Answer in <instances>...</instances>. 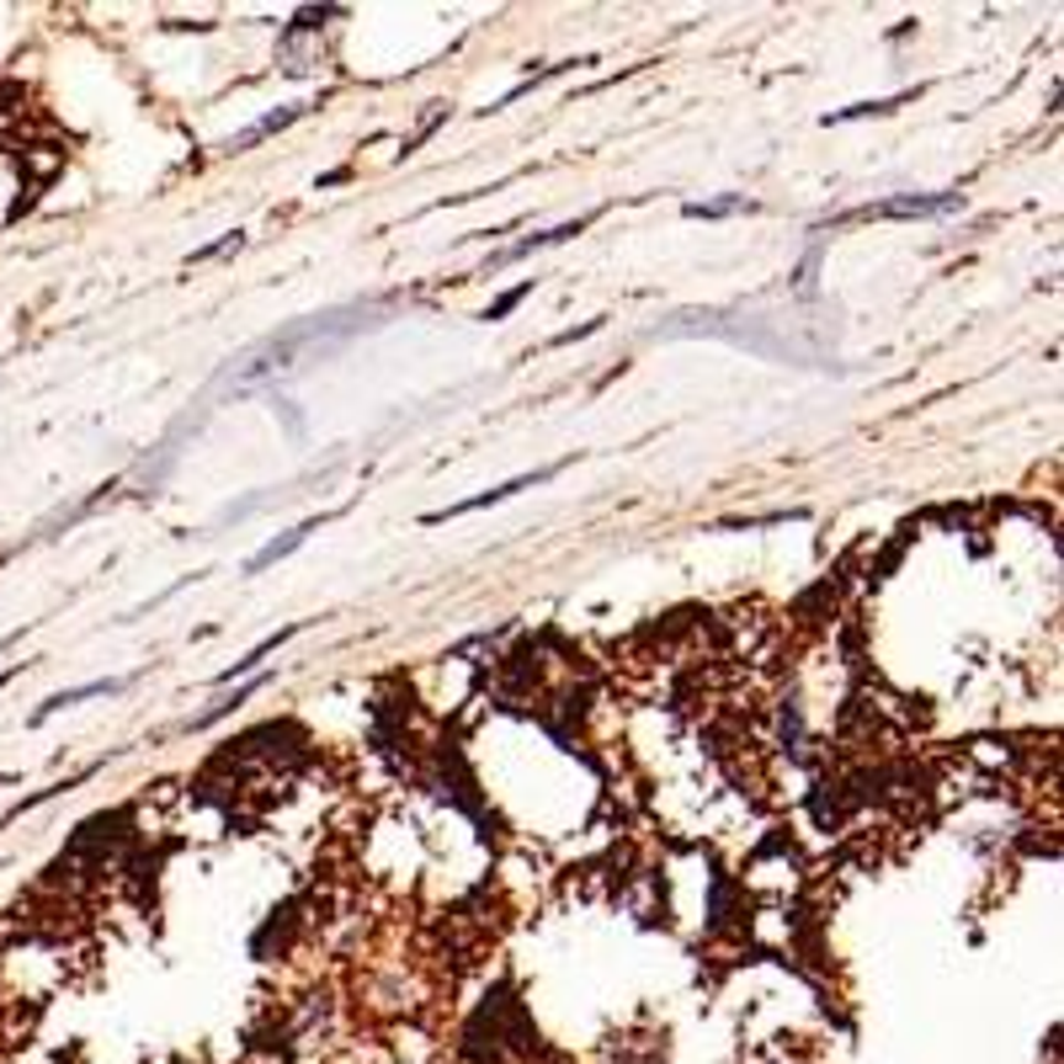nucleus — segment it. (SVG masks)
<instances>
[{
	"label": "nucleus",
	"mask_w": 1064,
	"mask_h": 1064,
	"mask_svg": "<svg viewBox=\"0 0 1064 1064\" xmlns=\"http://www.w3.org/2000/svg\"><path fill=\"white\" fill-rule=\"evenodd\" d=\"M964 203L958 192H943V197H921V192H905V197H889V203H862V208L841 213L836 224H857V218H937V213H953Z\"/></svg>",
	"instance_id": "obj_1"
},
{
	"label": "nucleus",
	"mask_w": 1064,
	"mask_h": 1064,
	"mask_svg": "<svg viewBox=\"0 0 1064 1064\" xmlns=\"http://www.w3.org/2000/svg\"><path fill=\"white\" fill-rule=\"evenodd\" d=\"M565 463H548V469H538V474H522V480H512V485H495L485 490V495H474V501H458V506H448V512H431L426 517V527H437V522H453V517H469V512H485V506H501V501H512L517 490H533V485H544V480H554Z\"/></svg>",
	"instance_id": "obj_2"
},
{
	"label": "nucleus",
	"mask_w": 1064,
	"mask_h": 1064,
	"mask_svg": "<svg viewBox=\"0 0 1064 1064\" xmlns=\"http://www.w3.org/2000/svg\"><path fill=\"white\" fill-rule=\"evenodd\" d=\"M293 634H304V623H288V628H277V634H267V638H261V644H256V649H245V660H235V666H229V670H218V676H213V687H229L235 676H250V670L261 666V660H267L272 649H282V644H288V638H293Z\"/></svg>",
	"instance_id": "obj_3"
},
{
	"label": "nucleus",
	"mask_w": 1064,
	"mask_h": 1064,
	"mask_svg": "<svg viewBox=\"0 0 1064 1064\" xmlns=\"http://www.w3.org/2000/svg\"><path fill=\"white\" fill-rule=\"evenodd\" d=\"M304 112H309V107H282V112H267V118H261V122H250L245 133H235V139L224 144V154H245V150H250V144H261V139H272V133H282L288 122H299V118H304Z\"/></svg>",
	"instance_id": "obj_4"
},
{
	"label": "nucleus",
	"mask_w": 1064,
	"mask_h": 1064,
	"mask_svg": "<svg viewBox=\"0 0 1064 1064\" xmlns=\"http://www.w3.org/2000/svg\"><path fill=\"white\" fill-rule=\"evenodd\" d=\"M320 522H331V517H309V522H299L293 533H282V538H272V544H267V548H261V554H256V559H250V565H245V576H261L267 565H277V559H288V554H293V548L304 544V538H309V533H314V527H320Z\"/></svg>",
	"instance_id": "obj_5"
},
{
	"label": "nucleus",
	"mask_w": 1064,
	"mask_h": 1064,
	"mask_svg": "<svg viewBox=\"0 0 1064 1064\" xmlns=\"http://www.w3.org/2000/svg\"><path fill=\"white\" fill-rule=\"evenodd\" d=\"M591 218H576V224H559V229H544V235H527L522 245H512V250H501L490 267H506V261H522V256H533V250H544V245H565V240H576L580 229H585Z\"/></svg>",
	"instance_id": "obj_6"
},
{
	"label": "nucleus",
	"mask_w": 1064,
	"mask_h": 1064,
	"mask_svg": "<svg viewBox=\"0 0 1064 1064\" xmlns=\"http://www.w3.org/2000/svg\"><path fill=\"white\" fill-rule=\"evenodd\" d=\"M128 681H118V676H101V681H86V687H69V692H54V698L37 708V719H49V713H60V708H75V702H86V698H107V692H122Z\"/></svg>",
	"instance_id": "obj_7"
},
{
	"label": "nucleus",
	"mask_w": 1064,
	"mask_h": 1064,
	"mask_svg": "<svg viewBox=\"0 0 1064 1064\" xmlns=\"http://www.w3.org/2000/svg\"><path fill=\"white\" fill-rule=\"evenodd\" d=\"M756 203L745 197H719V203H687V218H730V213H751Z\"/></svg>",
	"instance_id": "obj_8"
},
{
	"label": "nucleus",
	"mask_w": 1064,
	"mask_h": 1064,
	"mask_svg": "<svg viewBox=\"0 0 1064 1064\" xmlns=\"http://www.w3.org/2000/svg\"><path fill=\"white\" fill-rule=\"evenodd\" d=\"M245 245V235H224V240H213V245H203V250H192L186 256V267H203V261H213V256H229V250H240Z\"/></svg>",
	"instance_id": "obj_9"
},
{
	"label": "nucleus",
	"mask_w": 1064,
	"mask_h": 1064,
	"mask_svg": "<svg viewBox=\"0 0 1064 1064\" xmlns=\"http://www.w3.org/2000/svg\"><path fill=\"white\" fill-rule=\"evenodd\" d=\"M527 293H533V282H522V288H512L506 299H495V304H490V314H485V320H506V314H512V309H517L522 299H527Z\"/></svg>",
	"instance_id": "obj_10"
},
{
	"label": "nucleus",
	"mask_w": 1064,
	"mask_h": 1064,
	"mask_svg": "<svg viewBox=\"0 0 1064 1064\" xmlns=\"http://www.w3.org/2000/svg\"><path fill=\"white\" fill-rule=\"evenodd\" d=\"M597 331H602V320H585L580 331H559V335H554V346H570V341H580V335H597Z\"/></svg>",
	"instance_id": "obj_11"
}]
</instances>
